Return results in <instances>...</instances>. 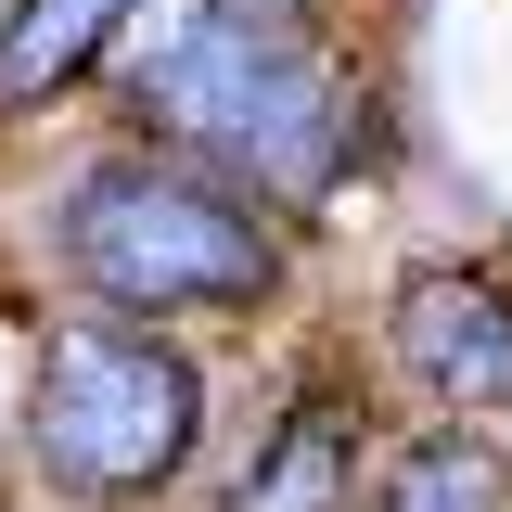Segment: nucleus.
Segmentation results:
<instances>
[{
    "mask_svg": "<svg viewBox=\"0 0 512 512\" xmlns=\"http://www.w3.org/2000/svg\"><path fill=\"white\" fill-rule=\"evenodd\" d=\"M128 116L244 167L256 192H320L359 141V90L320 52L308 0H180L128 64Z\"/></svg>",
    "mask_w": 512,
    "mask_h": 512,
    "instance_id": "obj_1",
    "label": "nucleus"
},
{
    "mask_svg": "<svg viewBox=\"0 0 512 512\" xmlns=\"http://www.w3.org/2000/svg\"><path fill=\"white\" fill-rule=\"evenodd\" d=\"M64 269L116 308L167 320V308H256L269 295V231L244 192H218L205 167L167 154H103L90 180L64 192Z\"/></svg>",
    "mask_w": 512,
    "mask_h": 512,
    "instance_id": "obj_2",
    "label": "nucleus"
},
{
    "mask_svg": "<svg viewBox=\"0 0 512 512\" xmlns=\"http://www.w3.org/2000/svg\"><path fill=\"white\" fill-rule=\"evenodd\" d=\"M192 423H205V384L154 333H64L26 397V448L77 500H154L192 461Z\"/></svg>",
    "mask_w": 512,
    "mask_h": 512,
    "instance_id": "obj_3",
    "label": "nucleus"
},
{
    "mask_svg": "<svg viewBox=\"0 0 512 512\" xmlns=\"http://www.w3.org/2000/svg\"><path fill=\"white\" fill-rule=\"evenodd\" d=\"M397 359L436 384L448 410L512 397V282H487V269H410L397 282Z\"/></svg>",
    "mask_w": 512,
    "mask_h": 512,
    "instance_id": "obj_4",
    "label": "nucleus"
},
{
    "mask_svg": "<svg viewBox=\"0 0 512 512\" xmlns=\"http://www.w3.org/2000/svg\"><path fill=\"white\" fill-rule=\"evenodd\" d=\"M359 397L346 384H308L295 410H282V436H269V461L244 474V500L231 512H346V487H359Z\"/></svg>",
    "mask_w": 512,
    "mask_h": 512,
    "instance_id": "obj_5",
    "label": "nucleus"
},
{
    "mask_svg": "<svg viewBox=\"0 0 512 512\" xmlns=\"http://www.w3.org/2000/svg\"><path fill=\"white\" fill-rule=\"evenodd\" d=\"M128 13L141 0H13V26H0V116L13 103H52L64 77H90Z\"/></svg>",
    "mask_w": 512,
    "mask_h": 512,
    "instance_id": "obj_6",
    "label": "nucleus"
},
{
    "mask_svg": "<svg viewBox=\"0 0 512 512\" xmlns=\"http://www.w3.org/2000/svg\"><path fill=\"white\" fill-rule=\"evenodd\" d=\"M384 512H500V448L487 436H410L397 474H384Z\"/></svg>",
    "mask_w": 512,
    "mask_h": 512,
    "instance_id": "obj_7",
    "label": "nucleus"
}]
</instances>
